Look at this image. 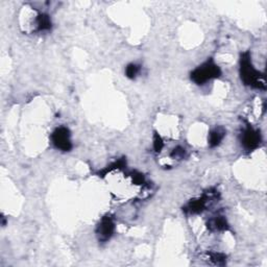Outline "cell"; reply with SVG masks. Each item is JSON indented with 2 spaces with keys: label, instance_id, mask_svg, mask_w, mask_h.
I'll list each match as a JSON object with an SVG mask.
<instances>
[{
  "label": "cell",
  "instance_id": "5b68a950",
  "mask_svg": "<svg viewBox=\"0 0 267 267\" xmlns=\"http://www.w3.org/2000/svg\"><path fill=\"white\" fill-rule=\"evenodd\" d=\"M261 142V136L260 132L253 127L249 126L242 135V143L246 148L248 149H254L258 147L259 143Z\"/></svg>",
  "mask_w": 267,
  "mask_h": 267
},
{
  "label": "cell",
  "instance_id": "8992f818",
  "mask_svg": "<svg viewBox=\"0 0 267 267\" xmlns=\"http://www.w3.org/2000/svg\"><path fill=\"white\" fill-rule=\"evenodd\" d=\"M225 137V130L221 128H215L213 129L210 134V139H209V143L212 147H214L216 145H218L221 140Z\"/></svg>",
  "mask_w": 267,
  "mask_h": 267
},
{
  "label": "cell",
  "instance_id": "52a82bcc",
  "mask_svg": "<svg viewBox=\"0 0 267 267\" xmlns=\"http://www.w3.org/2000/svg\"><path fill=\"white\" fill-rule=\"evenodd\" d=\"M210 227L217 231H222L227 229L228 225H227V220L222 216H218L210 221Z\"/></svg>",
  "mask_w": 267,
  "mask_h": 267
},
{
  "label": "cell",
  "instance_id": "277c9868",
  "mask_svg": "<svg viewBox=\"0 0 267 267\" xmlns=\"http://www.w3.org/2000/svg\"><path fill=\"white\" fill-rule=\"evenodd\" d=\"M115 230V225L113 219L110 216H105L101 219L100 224L97 227V236L101 241H106L109 240Z\"/></svg>",
  "mask_w": 267,
  "mask_h": 267
},
{
  "label": "cell",
  "instance_id": "3957f363",
  "mask_svg": "<svg viewBox=\"0 0 267 267\" xmlns=\"http://www.w3.org/2000/svg\"><path fill=\"white\" fill-rule=\"evenodd\" d=\"M51 139H52V143L55 144V146L58 149H61L63 151H69L72 148L70 131L65 126H60L53 131Z\"/></svg>",
  "mask_w": 267,
  "mask_h": 267
},
{
  "label": "cell",
  "instance_id": "ba28073f",
  "mask_svg": "<svg viewBox=\"0 0 267 267\" xmlns=\"http://www.w3.org/2000/svg\"><path fill=\"white\" fill-rule=\"evenodd\" d=\"M140 71V66L136 65V64H129L127 67H126V70H125V73H126V76L129 77V78H135L137 76V74L139 73Z\"/></svg>",
  "mask_w": 267,
  "mask_h": 267
},
{
  "label": "cell",
  "instance_id": "7a4b0ae2",
  "mask_svg": "<svg viewBox=\"0 0 267 267\" xmlns=\"http://www.w3.org/2000/svg\"><path fill=\"white\" fill-rule=\"evenodd\" d=\"M219 67L213 60H208L202 66L197 67L191 73V79L197 85H204L212 78H216L220 75Z\"/></svg>",
  "mask_w": 267,
  "mask_h": 267
},
{
  "label": "cell",
  "instance_id": "6da1fadb",
  "mask_svg": "<svg viewBox=\"0 0 267 267\" xmlns=\"http://www.w3.org/2000/svg\"><path fill=\"white\" fill-rule=\"evenodd\" d=\"M241 68H240V73H241V78L246 85L252 86L258 89L265 88V81L263 75L254 68L250 52H246L241 57Z\"/></svg>",
  "mask_w": 267,
  "mask_h": 267
}]
</instances>
